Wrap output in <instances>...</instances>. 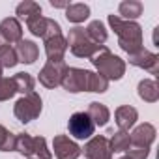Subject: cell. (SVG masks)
Segmentation results:
<instances>
[{"label": "cell", "instance_id": "obj_30", "mask_svg": "<svg viewBox=\"0 0 159 159\" xmlns=\"http://www.w3.org/2000/svg\"><path fill=\"white\" fill-rule=\"evenodd\" d=\"M15 150V135L10 133L4 125H0V152Z\"/></svg>", "mask_w": 159, "mask_h": 159}, {"label": "cell", "instance_id": "obj_33", "mask_svg": "<svg viewBox=\"0 0 159 159\" xmlns=\"http://www.w3.org/2000/svg\"><path fill=\"white\" fill-rule=\"evenodd\" d=\"M2 45H6V41H4V38H2V36H0V47H2Z\"/></svg>", "mask_w": 159, "mask_h": 159}, {"label": "cell", "instance_id": "obj_35", "mask_svg": "<svg viewBox=\"0 0 159 159\" xmlns=\"http://www.w3.org/2000/svg\"><path fill=\"white\" fill-rule=\"evenodd\" d=\"M120 159H127V157H125V155H124V157H120Z\"/></svg>", "mask_w": 159, "mask_h": 159}, {"label": "cell", "instance_id": "obj_5", "mask_svg": "<svg viewBox=\"0 0 159 159\" xmlns=\"http://www.w3.org/2000/svg\"><path fill=\"white\" fill-rule=\"evenodd\" d=\"M94 122L90 120V116L86 112H75L69 116L67 122V131L71 137H75L77 140H84V139H92L94 135Z\"/></svg>", "mask_w": 159, "mask_h": 159}, {"label": "cell", "instance_id": "obj_27", "mask_svg": "<svg viewBox=\"0 0 159 159\" xmlns=\"http://www.w3.org/2000/svg\"><path fill=\"white\" fill-rule=\"evenodd\" d=\"M17 64H19V58H17L15 47H11L8 43L0 47V66L2 67H15Z\"/></svg>", "mask_w": 159, "mask_h": 159}, {"label": "cell", "instance_id": "obj_26", "mask_svg": "<svg viewBox=\"0 0 159 159\" xmlns=\"http://www.w3.org/2000/svg\"><path fill=\"white\" fill-rule=\"evenodd\" d=\"M109 144H111L112 153H114V152H125V150L129 148V144H131V140H129V133L118 129V131L112 133V137L109 139Z\"/></svg>", "mask_w": 159, "mask_h": 159}, {"label": "cell", "instance_id": "obj_17", "mask_svg": "<svg viewBox=\"0 0 159 159\" xmlns=\"http://www.w3.org/2000/svg\"><path fill=\"white\" fill-rule=\"evenodd\" d=\"M90 17V8L83 2H75L66 8V19L73 25H81Z\"/></svg>", "mask_w": 159, "mask_h": 159}, {"label": "cell", "instance_id": "obj_16", "mask_svg": "<svg viewBox=\"0 0 159 159\" xmlns=\"http://www.w3.org/2000/svg\"><path fill=\"white\" fill-rule=\"evenodd\" d=\"M15 52H17L19 62H23V64H34L38 60V56H39L38 45L34 41H30V39H21L17 43V47H15Z\"/></svg>", "mask_w": 159, "mask_h": 159}, {"label": "cell", "instance_id": "obj_22", "mask_svg": "<svg viewBox=\"0 0 159 159\" xmlns=\"http://www.w3.org/2000/svg\"><path fill=\"white\" fill-rule=\"evenodd\" d=\"M84 32H86V36L90 38V41L96 43V45H103V43L107 41V38H109L107 28H105V25H103L101 21H92V23L84 28Z\"/></svg>", "mask_w": 159, "mask_h": 159}, {"label": "cell", "instance_id": "obj_21", "mask_svg": "<svg viewBox=\"0 0 159 159\" xmlns=\"http://www.w3.org/2000/svg\"><path fill=\"white\" fill-rule=\"evenodd\" d=\"M15 13H17L19 19H23L25 23H28L34 17H39L41 15V6L38 2H32V0H25V2H21L15 8Z\"/></svg>", "mask_w": 159, "mask_h": 159}, {"label": "cell", "instance_id": "obj_24", "mask_svg": "<svg viewBox=\"0 0 159 159\" xmlns=\"http://www.w3.org/2000/svg\"><path fill=\"white\" fill-rule=\"evenodd\" d=\"M11 79H13V83H15V90H17V92H21L23 96H26V94H32V92H34L36 81H34V77H32L30 73L21 71V73H17V75H15V77H11Z\"/></svg>", "mask_w": 159, "mask_h": 159}, {"label": "cell", "instance_id": "obj_28", "mask_svg": "<svg viewBox=\"0 0 159 159\" xmlns=\"http://www.w3.org/2000/svg\"><path fill=\"white\" fill-rule=\"evenodd\" d=\"M17 94L15 90V83L13 79H6V77H0V101H8Z\"/></svg>", "mask_w": 159, "mask_h": 159}, {"label": "cell", "instance_id": "obj_34", "mask_svg": "<svg viewBox=\"0 0 159 159\" xmlns=\"http://www.w3.org/2000/svg\"><path fill=\"white\" fill-rule=\"evenodd\" d=\"M2 71H4V67H2V66H0V77H2Z\"/></svg>", "mask_w": 159, "mask_h": 159}, {"label": "cell", "instance_id": "obj_2", "mask_svg": "<svg viewBox=\"0 0 159 159\" xmlns=\"http://www.w3.org/2000/svg\"><path fill=\"white\" fill-rule=\"evenodd\" d=\"M90 62L94 64L98 73L103 75L107 81H118V79H122L124 73H125V62L120 56L112 54L105 45L90 58Z\"/></svg>", "mask_w": 159, "mask_h": 159}, {"label": "cell", "instance_id": "obj_31", "mask_svg": "<svg viewBox=\"0 0 159 159\" xmlns=\"http://www.w3.org/2000/svg\"><path fill=\"white\" fill-rule=\"evenodd\" d=\"M125 157L127 159H148V153H150V148H144V146H135V144H129V148L125 150Z\"/></svg>", "mask_w": 159, "mask_h": 159}, {"label": "cell", "instance_id": "obj_13", "mask_svg": "<svg viewBox=\"0 0 159 159\" xmlns=\"http://www.w3.org/2000/svg\"><path fill=\"white\" fill-rule=\"evenodd\" d=\"M0 36L4 38L6 43H19L23 39V26L19 23V19L15 17H8L0 23Z\"/></svg>", "mask_w": 159, "mask_h": 159}, {"label": "cell", "instance_id": "obj_11", "mask_svg": "<svg viewBox=\"0 0 159 159\" xmlns=\"http://www.w3.org/2000/svg\"><path fill=\"white\" fill-rule=\"evenodd\" d=\"M129 64L135 66V67H142L146 71H150L152 75H157L159 73V56L148 49H140L133 54H129Z\"/></svg>", "mask_w": 159, "mask_h": 159}, {"label": "cell", "instance_id": "obj_19", "mask_svg": "<svg viewBox=\"0 0 159 159\" xmlns=\"http://www.w3.org/2000/svg\"><path fill=\"white\" fill-rule=\"evenodd\" d=\"M139 98L146 103H155L159 99V86L152 79H142L139 83Z\"/></svg>", "mask_w": 159, "mask_h": 159}, {"label": "cell", "instance_id": "obj_32", "mask_svg": "<svg viewBox=\"0 0 159 159\" xmlns=\"http://www.w3.org/2000/svg\"><path fill=\"white\" fill-rule=\"evenodd\" d=\"M51 6H52V8H64V10H66V8L69 6V2H60V0H51Z\"/></svg>", "mask_w": 159, "mask_h": 159}, {"label": "cell", "instance_id": "obj_18", "mask_svg": "<svg viewBox=\"0 0 159 159\" xmlns=\"http://www.w3.org/2000/svg\"><path fill=\"white\" fill-rule=\"evenodd\" d=\"M86 114L90 116V120L94 122V125H99V127H103L109 122V118H111V111L107 109V105H103L99 101H92L88 105Z\"/></svg>", "mask_w": 159, "mask_h": 159}, {"label": "cell", "instance_id": "obj_12", "mask_svg": "<svg viewBox=\"0 0 159 159\" xmlns=\"http://www.w3.org/2000/svg\"><path fill=\"white\" fill-rule=\"evenodd\" d=\"M155 135H157L155 127H153L152 124L144 122V124H140V125H137V127L133 129V133L129 135V140H131V144H135V146L150 148L152 142L155 140Z\"/></svg>", "mask_w": 159, "mask_h": 159}, {"label": "cell", "instance_id": "obj_20", "mask_svg": "<svg viewBox=\"0 0 159 159\" xmlns=\"http://www.w3.org/2000/svg\"><path fill=\"white\" fill-rule=\"evenodd\" d=\"M142 10H144L142 2H139V0H124L118 8V11H120L118 17H122L124 21H135L142 15Z\"/></svg>", "mask_w": 159, "mask_h": 159}, {"label": "cell", "instance_id": "obj_36", "mask_svg": "<svg viewBox=\"0 0 159 159\" xmlns=\"http://www.w3.org/2000/svg\"><path fill=\"white\" fill-rule=\"evenodd\" d=\"M28 159H36V157H28Z\"/></svg>", "mask_w": 159, "mask_h": 159}, {"label": "cell", "instance_id": "obj_15", "mask_svg": "<svg viewBox=\"0 0 159 159\" xmlns=\"http://www.w3.org/2000/svg\"><path fill=\"white\" fill-rule=\"evenodd\" d=\"M137 118H139V112H137V109L131 107V105H122V107H118L116 112H114V120H116V124H118V127H120L122 131H129V129L135 125Z\"/></svg>", "mask_w": 159, "mask_h": 159}, {"label": "cell", "instance_id": "obj_8", "mask_svg": "<svg viewBox=\"0 0 159 159\" xmlns=\"http://www.w3.org/2000/svg\"><path fill=\"white\" fill-rule=\"evenodd\" d=\"M86 77L88 71L81 69V67H67L64 77H62V86L71 92V94H79V92H84L86 90Z\"/></svg>", "mask_w": 159, "mask_h": 159}, {"label": "cell", "instance_id": "obj_9", "mask_svg": "<svg viewBox=\"0 0 159 159\" xmlns=\"http://www.w3.org/2000/svg\"><path fill=\"white\" fill-rule=\"evenodd\" d=\"M52 150L58 159H79V155L83 153V148L67 135H56L52 139Z\"/></svg>", "mask_w": 159, "mask_h": 159}, {"label": "cell", "instance_id": "obj_7", "mask_svg": "<svg viewBox=\"0 0 159 159\" xmlns=\"http://www.w3.org/2000/svg\"><path fill=\"white\" fill-rule=\"evenodd\" d=\"M66 62H47L39 71V83L45 88H56L62 83V77L66 73Z\"/></svg>", "mask_w": 159, "mask_h": 159}, {"label": "cell", "instance_id": "obj_3", "mask_svg": "<svg viewBox=\"0 0 159 159\" xmlns=\"http://www.w3.org/2000/svg\"><path fill=\"white\" fill-rule=\"evenodd\" d=\"M66 43H67L69 51H71L77 58H92V56L103 47V45L92 43L83 26H73V28L69 30V34H67Z\"/></svg>", "mask_w": 159, "mask_h": 159}, {"label": "cell", "instance_id": "obj_1", "mask_svg": "<svg viewBox=\"0 0 159 159\" xmlns=\"http://www.w3.org/2000/svg\"><path fill=\"white\" fill-rule=\"evenodd\" d=\"M109 25L118 36V45L124 52L133 54L142 49V28L135 21H124L118 15H109Z\"/></svg>", "mask_w": 159, "mask_h": 159}, {"label": "cell", "instance_id": "obj_23", "mask_svg": "<svg viewBox=\"0 0 159 159\" xmlns=\"http://www.w3.org/2000/svg\"><path fill=\"white\" fill-rule=\"evenodd\" d=\"M109 90V81L99 75V73H94V71H88V77H86V92H96V94H103Z\"/></svg>", "mask_w": 159, "mask_h": 159}, {"label": "cell", "instance_id": "obj_29", "mask_svg": "<svg viewBox=\"0 0 159 159\" xmlns=\"http://www.w3.org/2000/svg\"><path fill=\"white\" fill-rule=\"evenodd\" d=\"M34 157L36 159H52V153L47 148V140L43 137H34Z\"/></svg>", "mask_w": 159, "mask_h": 159}, {"label": "cell", "instance_id": "obj_25", "mask_svg": "<svg viewBox=\"0 0 159 159\" xmlns=\"http://www.w3.org/2000/svg\"><path fill=\"white\" fill-rule=\"evenodd\" d=\"M15 150L25 157H34V137L28 133L15 135Z\"/></svg>", "mask_w": 159, "mask_h": 159}, {"label": "cell", "instance_id": "obj_14", "mask_svg": "<svg viewBox=\"0 0 159 159\" xmlns=\"http://www.w3.org/2000/svg\"><path fill=\"white\" fill-rule=\"evenodd\" d=\"M67 51V43L66 39L60 36H54V38H49L45 39V54H47V62H64V54Z\"/></svg>", "mask_w": 159, "mask_h": 159}, {"label": "cell", "instance_id": "obj_4", "mask_svg": "<svg viewBox=\"0 0 159 159\" xmlns=\"http://www.w3.org/2000/svg\"><path fill=\"white\" fill-rule=\"evenodd\" d=\"M41 109H43V103H41L39 94L32 92V94H26V96H23L21 99L15 101L13 114H15V118H17L19 122L28 124V122L36 120V118L41 114Z\"/></svg>", "mask_w": 159, "mask_h": 159}, {"label": "cell", "instance_id": "obj_10", "mask_svg": "<svg viewBox=\"0 0 159 159\" xmlns=\"http://www.w3.org/2000/svg\"><path fill=\"white\" fill-rule=\"evenodd\" d=\"M84 155H86V159H112V150H111L109 139L103 135L92 137L84 144Z\"/></svg>", "mask_w": 159, "mask_h": 159}, {"label": "cell", "instance_id": "obj_6", "mask_svg": "<svg viewBox=\"0 0 159 159\" xmlns=\"http://www.w3.org/2000/svg\"><path fill=\"white\" fill-rule=\"evenodd\" d=\"M26 26H28V30H30L34 36L43 38V41L49 39V38H54V36H60V34H62L60 25H58L54 19H49V17H43V15L34 17L32 21L26 23Z\"/></svg>", "mask_w": 159, "mask_h": 159}]
</instances>
